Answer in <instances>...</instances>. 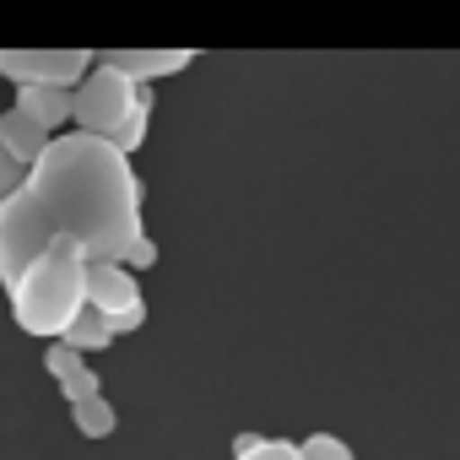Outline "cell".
Here are the masks:
<instances>
[{"label": "cell", "mask_w": 460, "mask_h": 460, "mask_svg": "<svg viewBox=\"0 0 460 460\" xmlns=\"http://www.w3.org/2000/svg\"><path fill=\"white\" fill-rule=\"evenodd\" d=\"M22 184L39 195L55 234H66L87 261H125V250L146 234L141 179L130 168V152H119L109 136L87 130L49 136Z\"/></svg>", "instance_id": "1"}, {"label": "cell", "mask_w": 460, "mask_h": 460, "mask_svg": "<svg viewBox=\"0 0 460 460\" xmlns=\"http://www.w3.org/2000/svg\"><path fill=\"white\" fill-rule=\"evenodd\" d=\"M6 298H12L17 331L44 336V341H60L66 325L87 309V255L60 234V239L6 288Z\"/></svg>", "instance_id": "2"}, {"label": "cell", "mask_w": 460, "mask_h": 460, "mask_svg": "<svg viewBox=\"0 0 460 460\" xmlns=\"http://www.w3.org/2000/svg\"><path fill=\"white\" fill-rule=\"evenodd\" d=\"M141 82H130L125 71H114L109 60H93V71L71 87V125L87 136H119V125L130 119V109L141 103Z\"/></svg>", "instance_id": "3"}, {"label": "cell", "mask_w": 460, "mask_h": 460, "mask_svg": "<svg viewBox=\"0 0 460 460\" xmlns=\"http://www.w3.org/2000/svg\"><path fill=\"white\" fill-rule=\"evenodd\" d=\"M55 222L44 217L39 195L28 184H17L6 200H0V288H12L49 244H55Z\"/></svg>", "instance_id": "4"}, {"label": "cell", "mask_w": 460, "mask_h": 460, "mask_svg": "<svg viewBox=\"0 0 460 460\" xmlns=\"http://www.w3.org/2000/svg\"><path fill=\"white\" fill-rule=\"evenodd\" d=\"M87 309H98L114 336H130V331L146 325L141 282H136V271H125L119 261H87Z\"/></svg>", "instance_id": "5"}, {"label": "cell", "mask_w": 460, "mask_h": 460, "mask_svg": "<svg viewBox=\"0 0 460 460\" xmlns=\"http://www.w3.org/2000/svg\"><path fill=\"white\" fill-rule=\"evenodd\" d=\"M93 60V49H0V76L17 87H76Z\"/></svg>", "instance_id": "6"}, {"label": "cell", "mask_w": 460, "mask_h": 460, "mask_svg": "<svg viewBox=\"0 0 460 460\" xmlns=\"http://www.w3.org/2000/svg\"><path fill=\"white\" fill-rule=\"evenodd\" d=\"M98 60H109V66H114V71H125L130 82L152 87V82H163V76L190 71L195 49H109V55H98Z\"/></svg>", "instance_id": "7"}, {"label": "cell", "mask_w": 460, "mask_h": 460, "mask_svg": "<svg viewBox=\"0 0 460 460\" xmlns=\"http://www.w3.org/2000/svg\"><path fill=\"white\" fill-rule=\"evenodd\" d=\"M44 368L55 374V385L66 390V401H87V395H98V390H103V385H98V374H93V363H87V352H76V347H66V341H49Z\"/></svg>", "instance_id": "8"}, {"label": "cell", "mask_w": 460, "mask_h": 460, "mask_svg": "<svg viewBox=\"0 0 460 460\" xmlns=\"http://www.w3.org/2000/svg\"><path fill=\"white\" fill-rule=\"evenodd\" d=\"M0 146H6L22 168H33L39 163V152L49 146V130L33 119V114H22V109H6L0 114Z\"/></svg>", "instance_id": "9"}, {"label": "cell", "mask_w": 460, "mask_h": 460, "mask_svg": "<svg viewBox=\"0 0 460 460\" xmlns=\"http://www.w3.org/2000/svg\"><path fill=\"white\" fill-rule=\"evenodd\" d=\"M17 109L33 114L49 136L71 125V87H17Z\"/></svg>", "instance_id": "10"}, {"label": "cell", "mask_w": 460, "mask_h": 460, "mask_svg": "<svg viewBox=\"0 0 460 460\" xmlns=\"http://www.w3.org/2000/svg\"><path fill=\"white\" fill-rule=\"evenodd\" d=\"M66 347H76V352H103V347H114V331H109V320L98 314V309H82L71 325H66V336H60Z\"/></svg>", "instance_id": "11"}, {"label": "cell", "mask_w": 460, "mask_h": 460, "mask_svg": "<svg viewBox=\"0 0 460 460\" xmlns=\"http://www.w3.org/2000/svg\"><path fill=\"white\" fill-rule=\"evenodd\" d=\"M71 422H76L82 438H109V433L119 428V417H114V406L103 401V390L87 395V401H71Z\"/></svg>", "instance_id": "12"}, {"label": "cell", "mask_w": 460, "mask_h": 460, "mask_svg": "<svg viewBox=\"0 0 460 460\" xmlns=\"http://www.w3.org/2000/svg\"><path fill=\"white\" fill-rule=\"evenodd\" d=\"M234 460H304V449L293 438H261V433H239L234 438Z\"/></svg>", "instance_id": "13"}, {"label": "cell", "mask_w": 460, "mask_h": 460, "mask_svg": "<svg viewBox=\"0 0 460 460\" xmlns=\"http://www.w3.org/2000/svg\"><path fill=\"white\" fill-rule=\"evenodd\" d=\"M298 449H304V460H352V444L336 433H309Z\"/></svg>", "instance_id": "14"}, {"label": "cell", "mask_w": 460, "mask_h": 460, "mask_svg": "<svg viewBox=\"0 0 460 460\" xmlns=\"http://www.w3.org/2000/svg\"><path fill=\"white\" fill-rule=\"evenodd\" d=\"M119 266H125V271H152V266H157V244L141 234V239L125 250V261H119Z\"/></svg>", "instance_id": "15"}, {"label": "cell", "mask_w": 460, "mask_h": 460, "mask_svg": "<svg viewBox=\"0 0 460 460\" xmlns=\"http://www.w3.org/2000/svg\"><path fill=\"white\" fill-rule=\"evenodd\" d=\"M22 179H28V168H22V163H17V157L6 152V146H0V200H6V195H12V190L22 184Z\"/></svg>", "instance_id": "16"}]
</instances>
